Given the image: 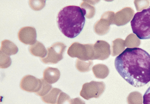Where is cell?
I'll return each instance as SVG.
<instances>
[{
  "label": "cell",
  "instance_id": "5",
  "mask_svg": "<svg viewBox=\"0 0 150 104\" xmlns=\"http://www.w3.org/2000/svg\"><path fill=\"white\" fill-rule=\"evenodd\" d=\"M42 85L41 80L31 75H27L21 81V88L24 91L36 93L40 91Z\"/></svg>",
  "mask_w": 150,
  "mask_h": 104
},
{
  "label": "cell",
  "instance_id": "6",
  "mask_svg": "<svg viewBox=\"0 0 150 104\" xmlns=\"http://www.w3.org/2000/svg\"><path fill=\"white\" fill-rule=\"evenodd\" d=\"M37 32L33 27H25L22 28L18 33L19 40L25 45H32L36 42Z\"/></svg>",
  "mask_w": 150,
  "mask_h": 104
},
{
  "label": "cell",
  "instance_id": "13",
  "mask_svg": "<svg viewBox=\"0 0 150 104\" xmlns=\"http://www.w3.org/2000/svg\"><path fill=\"white\" fill-rule=\"evenodd\" d=\"M45 1H29L30 7L33 10L39 11L43 9L45 5Z\"/></svg>",
  "mask_w": 150,
  "mask_h": 104
},
{
  "label": "cell",
  "instance_id": "4",
  "mask_svg": "<svg viewBox=\"0 0 150 104\" xmlns=\"http://www.w3.org/2000/svg\"><path fill=\"white\" fill-rule=\"evenodd\" d=\"M67 46L61 42H56L50 47L47 48V54L45 58L41 61L46 64H55L63 59V55Z\"/></svg>",
  "mask_w": 150,
  "mask_h": 104
},
{
  "label": "cell",
  "instance_id": "10",
  "mask_svg": "<svg viewBox=\"0 0 150 104\" xmlns=\"http://www.w3.org/2000/svg\"><path fill=\"white\" fill-rule=\"evenodd\" d=\"M62 91L57 88H52L50 92L41 99L43 102L47 103L57 104L58 96Z\"/></svg>",
  "mask_w": 150,
  "mask_h": 104
},
{
  "label": "cell",
  "instance_id": "2",
  "mask_svg": "<svg viewBox=\"0 0 150 104\" xmlns=\"http://www.w3.org/2000/svg\"><path fill=\"white\" fill-rule=\"evenodd\" d=\"M86 11L76 6L64 7L58 13L57 23L60 30L64 36L74 38L80 34L84 26Z\"/></svg>",
  "mask_w": 150,
  "mask_h": 104
},
{
  "label": "cell",
  "instance_id": "14",
  "mask_svg": "<svg viewBox=\"0 0 150 104\" xmlns=\"http://www.w3.org/2000/svg\"><path fill=\"white\" fill-rule=\"evenodd\" d=\"M70 99V97L68 95L61 92L58 96L57 104L64 103V102L67 101Z\"/></svg>",
  "mask_w": 150,
  "mask_h": 104
},
{
  "label": "cell",
  "instance_id": "11",
  "mask_svg": "<svg viewBox=\"0 0 150 104\" xmlns=\"http://www.w3.org/2000/svg\"><path fill=\"white\" fill-rule=\"evenodd\" d=\"M42 85L40 91L35 93L38 96H43L48 93L52 88V86L43 79H41Z\"/></svg>",
  "mask_w": 150,
  "mask_h": 104
},
{
  "label": "cell",
  "instance_id": "7",
  "mask_svg": "<svg viewBox=\"0 0 150 104\" xmlns=\"http://www.w3.org/2000/svg\"><path fill=\"white\" fill-rule=\"evenodd\" d=\"M60 75V72L58 69L48 67L43 71V78L46 82L52 84L57 82Z\"/></svg>",
  "mask_w": 150,
  "mask_h": 104
},
{
  "label": "cell",
  "instance_id": "1",
  "mask_svg": "<svg viewBox=\"0 0 150 104\" xmlns=\"http://www.w3.org/2000/svg\"><path fill=\"white\" fill-rule=\"evenodd\" d=\"M115 69L130 85L140 87L150 82V55L141 48H127L115 58Z\"/></svg>",
  "mask_w": 150,
  "mask_h": 104
},
{
  "label": "cell",
  "instance_id": "9",
  "mask_svg": "<svg viewBox=\"0 0 150 104\" xmlns=\"http://www.w3.org/2000/svg\"><path fill=\"white\" fill-rule=\"evenodd\" d=\"M1 51L10 56L17 53L18 52V49L12 42L8 40H4L1 42Z\"/></svg>",
  "mask_w": 150,
  "mask_h": 104
},
{
  "label": "cell",
  "instance_id": "3",
  "mask_svg": "<svg viewBox=\"0 0 150 104\" xmlns=\"http://www.w3.org/2000/svg\"><path fill=\"white\" fill-rule=\"evenodd\" d=\"M133 32L140 40L150 39V6L134 14L130 22Z\"/></svg>",
  "mask_w": 150,
  "mask_h": 104
},
{
  "label": "cell",
  "instance_id": "12",
  "mask_svg": "<svg viewBox=\"0 0 150 104\" xmlns=\"http://www.w3.org/2000/svg\"><path fill=\"white\" fill-rule=\"evenodd\" d=\"M11 64V60L9 56L6 55L1 51L0 67L1 69H6L10 67Z\"/></svg>",
  "mask_w": 150,
  "mask_h": 104
},
{
  "label": "cell",
  "instance_id": "8",
  "mask_svg": "<svg viewBox=\"0 0 150 104\" xmlns=\"http://www.w3.org/2000/svg\"><path fill=\"white\" fill-rule=\"evenodd\" d=\"M29 52L33 55L45 58L47 55V52L42 43L37 41L34 45L30 46Z\"/></svg>",
  "mask_w": 150,
  "mask_h": 104
},
{
  "label": "cell",
  "instance_id": "15",
  "mask_svg": "<svg viewBox=\"0 0 150 104\" xmlns=\"http://www.w3.org/2000/svg\"><path fill=\"white\" fill-rule=\"evenodd\" d=\"M143 104H150V86L144 95Z\"/></svg>",
  "mask_w": 150,
  "mask_h": 104
}]
</instances>
